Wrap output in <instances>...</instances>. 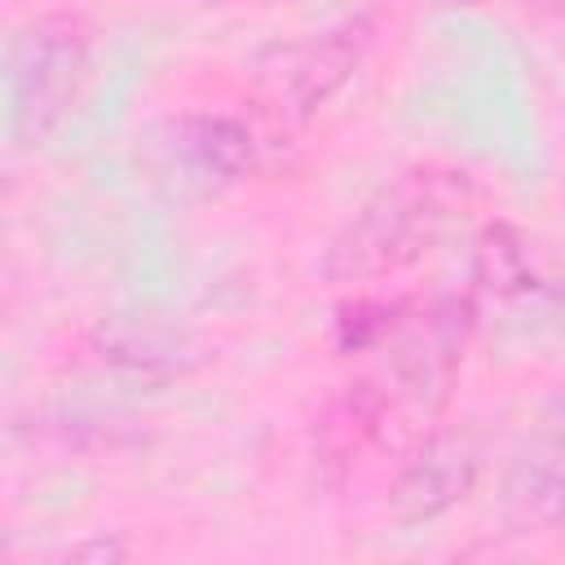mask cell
Instances as JSON below:
<instances>
[{"mask_svg":"<svg viewBox=\"0 0 565 565\" xmlns=\"http://www.w3.org/2000/svg\"><path fill=\"white\" fill-rule=\"evenodd\" d=\"M366 44H371V22L344 18L327 31H313L296 44L274 49L269 62L256 71V102L282 128L305 124L353 75Z\"/></svg>","mask_w":565,"mask_h":565,"instance_id":"3","label":"cell"},{"mask_svg":"<svg viewBox=\"0 0 565 565\" xmlns=\"http://www.w3.org/2000/svg\"><path fill=\"white\" fill-rule=\"evenodd\" d=\"M177 154L199 172V177H243L252 168V132L238 128L234 119L216 115H194L177 124Z\"/></svg>","mask_w":565,"mask_h":565,"instance_id":"6","label":"cell"},{"mask_svg":"<svg viewBox=\"0 0 565 565\" xmlns=\"http://www.w3.org/2000/svg\"><path fill=\"white\" fill-rule=\"evenodd\" d=\"M472 472H477L472 441L455 437V433H437L406 459L397 490H393V508L406 521H428V516L446 512L472 486Z\"/></svg>","mask_w":565,"mask_h":565,"instance_id":"4","label":"cell"},{"mask_svg":"<svg viewBox=\"0 0 565 565\" xmlns=\"http://www.w3.org/2000/svg\"><path fill=\"white\" fill-rule=\"evenodd\" d=\"M88 71L84 35L71 18H40L13 62L9 137L18 146H44L71 115Z\"/></svg>","mask_w":565,"mask_h":565,"instance_id":"2","label":"cell"},{"mask_svg":"<svg viewBox=\"0 0 565 565\" xmlns=\"http://www.w3.org/2000/svg\"><path fill=\"white\" fill-rule=\"evenodd\" d=\"M446 181L433 172H406L384 185L331 243L322 269L335 282H366L415 260L446 221Z\"/></svg>","mask_w":565,"mask_h":565,"instance_id":"1","label":"cell"},{"mask_svg":"<svg viewBox=\"0 0 565 565\" xmlns=\"http://www.w3.org/2000/svg\"><path fill=\"white\" fill-rule=\"evenodd\" d=\"M561 4H565V0H561Z\"/></svg>","mask_w":565,"mask_h":565,"instance_id":"9","label":"cell"},{"mask_svg":"<svg viewBox=\"0 0 565 565\" xmlns=\"http://www.w3.org/2000/svg\"><path fill=\"white\" fill-rule=\"evenodd\" d=\"M508 521L516 530H552L565 521V450L556 441L530 446L508 481Z\"/></svg>","mask_w":565,"mask_h":565,"instance_id":"5","label":"cell"},{"mask_svg":"<svg viewBox=\"0 0 565 565\" xmlns=\"http://www.w3.org/2000/svg\"><path fill=\"white\" fill-rule=\"evenodd\" d=\"M446 4H477V0H446Z\"/></svg>","mask_w":565,"mask_h":565,"instance_id":"8","label":"cell"},{"mask_svg":"<svg viewBox=\"0 0 565 565\" xmlns=\"http://www.w3.org/2000/svg\"><path fill=\"white\" fill-rule=\"evenodd\" d=\"M472 278H477V296H486L490 305H508V300H521L539 287L534 278V260H530V247L516 230L508 225H490L477 243V265H472Z\"/></svg>","mask_w":565,"mask_h":565,"instance_id":"7","label":"cell"}]
</instances>
